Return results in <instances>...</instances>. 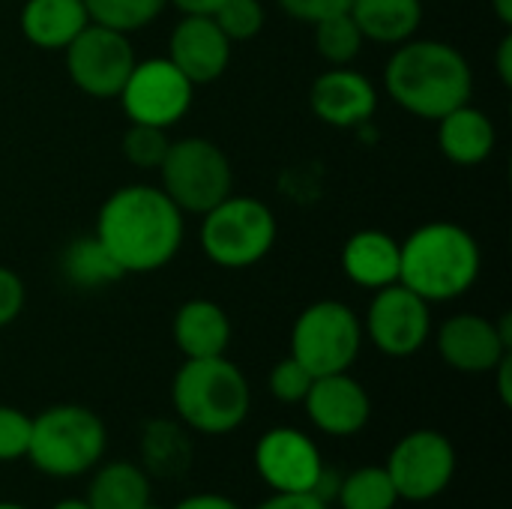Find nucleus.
Segmentation results:
<instances>
[{"label":"nucleus","instance_id":"7","mask_svg":"<svg viewBox=\"0 0 512 509\" xmlns=\"http://www.w3.org/2000/svg\"><path fill=\"white\" fill-rule=\"evenodd\" d=\"M162 192L183 210L204 216L234 189V171L225 150L201 135H186L171 141L162 165Z\"/></svg>","mask_w":512,"mask_h":509},{"label":"nucleus","instance_id":"36","mask_svg":"<svg viewBox=\"0 0 512 509\" xmlns=\"http://www.w3.org/2000/svg\"><path fill=\"white\" fill-rule=\"evenodd\" d=\"M174 509H240L231 498L225 495H216V492H204V495H192V498H183Z\"/></svg>","mask_w":512,"mask_h":509},{"label":"nucleus","instance_id":"5","mask_svg":"<svg viewBox=\"0 0 512 509\" xmlns=\"http://www.w3.org/2000/svg\"><path fill=\"white\" fill-rule=\"evenodd\" d=\"M108 432L96 411L84 405H54L33 417L27 459L54 480H72L93 471L105 456Z\"/></svg>","mask_w":512,"mask_h":509},{"label":"nucleus","instance_id":"12","mask_svg":"<svg viewBox=\"0 0 512 509\" xmlns=\"http://www.w3.org/2000/svg\"><path fill=\"white\" fill-rule=\"evenodd\" d=\"M432 303L417 297L411 288L402 282H393L387 288H378L369 312L363 333H369L372 345L384 357H414L432 336Z\"/></svg>","mask_w":512,"mask_h":509},{"label":"nucleus","instance_id":"28","mask_svg":"<svg viewBox=\"0 0 512 509\" xmlns=\"http://www.w3.org/2000/svg\"><path fill=\"white\" fill-rule=\"evenodd\" d=\"M90 24H102L120 33H138L153 24L168 0H84Z\"/></svg>","mask_w":512,"mask_h":509},{"label":"nucleus","instance_id":"16","mask_svg":"<svg viewBox=\"0 0 512 509\" xmlns=\"http://www.w3.org/2000/svg\"><path fill=\"white\" fill-rule=\"evenodd\" d=\"M303 408L312 426L330 438H351L363 432L372 417V399L366 387L348 372L315 378L303 399Z\"/></svg>","mask_w":512,"mask_h":509},{"label":"nucleus","instance_id":"26","mask_svg":"<svg viewBox=\"0 0 512 509\" xmlns=\"http://www.w3.org/2000/svg\"><path fill=\"white\" fill-rule=\"evenodd\" d=\"M336 501L342 509H393L399 504V495L387 468L363 465L339 480Z\"/></svg>","mask_w":512,"mask_h":509},{"label":"nucleus","instance_id":"34","mask_svg":"<svg viewBox=\"0 0 512 509\" xmlns=\"http://www.w3.org/2000/svg\"><path fill=\"white\" fill-rule=\"evenodd\" d=\"M24 282L15 270L0 264V327H9L24 309Z\"/></svg>","mask_w":512,"mask_h":509},{"label":"nucleus","instance_id":"15","mask_svg":"<svg viewBox=\"0 0 512 509\" xmlns=\"http://www.w3.org/2000/svg\"><path fill=\"white\" fill-rule=\"evenodd\" d=\"M231 39L219 30L213 15H183L168 36V60L195 84L219 81L231 66Z\"/></svg>","mask_w":512,"mask_h":509},{"label":"nucleus","instance_id":"8","mask_svg":"<svg viewBox=\"0 0 512 509\" xmlns=\"http://www.w3.org/2000/svg\"><path fill=\"white\" fill-rule=\"evenodd\" d=\"M363 348V321L342 300L306 306L291 327V357L315 378L348 372Z\"/></svg>","mask_w":512,"mask_h":509},{"label":"nucleus","instance_id":"41","mask_svg":"<svg viewBox=\"0 0 512 509\" xmlns=\"http://www.w3.org/2000/svg\"><path fill=\"white\" fill-rule=\"evenodd\" d=\"M51 509H90V504L81 498H66V501H57Z\"/></svg>","mask_w":512,"mask_h":509},{"label":"nucleus","instance_id":"4","mask_svg":"<svg viewBox=\"0 0 512 509\" xmlns=\"http://www.w3.org/2000/svg\"><path fill=\"white\" fill-rule=\"evenodd\" d=\"M171 402L183 426L201 435H228L246 423L252 393L240 366L222 354L186 360L171 381Z\"/></svg>","mask_w":512,"mask_h":509},{"label":"nucleus","instance_id":"18","mask_svg":"<svg viewBox=\"0 0 512 509\" xmlns=\"http://www.w3.org/2000/svg\"><path fill=\"white\" fill-rule=\"evenodd\" d=\"M171 333H174V345L186 360L222 357L231 345V318L219 303L207 297H195L177 309Z\"/></svg>","mask_w":512,"mask_h":509},{"label":"nucleus","instance_id":"30","mask_svg":"<svg viewBox=\"0 0 512 509\" xmlns=\"http://www.w3.org/2000/svg\"><path fill=\"white\" fill-rule=\"evenodd\" d=\"M213 21L231 42H249L264 30L267 9L261 0H225L213 12Z\"/></svg>","mask_w":512,"mask_h":509},{"label":"nucleus","instance_id":"40","mask_svg":"<svg viewBox=\"0 0 512 509\" xmlns=\"http://www.w3.org/2000/svg\"><path fill=\"white\" fill-rule=\"evenodd\" d=\"M492 9H495V18L510 27L512 24V0H492Z\"/></svg>","mask_w":512,"mask_h":509},{"label":"nucleus","instance_id":"1","mask_svg":"<svg viewBox=\"0 0 512 509\" xmlns=\"http://www.w3.org/2000/svg\"><path fill=\"white\" fill-rule=\"evenodd\" d=\"M93 234L126 276H144L177 258L186 219L162 186L129 183L102 201Z\"/></svg>","mask_w":512,"mask_h":509},{"label":"nucleus","instance_id":"37","mask_svg":"<svg viewBox=\"0 0 512 509\" xmlns=\"http://www.w3.org/2000/svg\"><path fill=\"white\" fill-rule=\"evenodd\" d=\"M495 69L504 87H512V33H504V39L495 48Z\"/></svg>","mask_w":512,"mask_h":509},{"label":"nucleus","instance_id":"17","mask_svg":"<svg viewBox=\"0 0 512 509\" xmlns=\"http://www.w3.org/2000/svg\"><path fill=\"white\" fill-rule=\"evenodd\" d=\"M309 108L333 129H357L375 117L378 90L363 72L351 66H330L312 81Z\"/></svg>","mask_w":512,"mask_h":509},{"label":"nucleus","instance_id":"21","mask_svg":"<svg viewBox=\"0 0 512 509\" xmlns=\"http://www.w3.org/2000/svg\"><path fill=\"white\" fill-rule=\"evenodd\" d=\"M87 24L84 0H24L18 12L21 36L42 51H63Z\"/></svg>","mask_w":512,"mask_h":509},{"label":"nucleus","instance_id":"2","mask_svg":"<svg viewBox=\"0 0 512 509\" xmlns=\"http://www.w3.org/2000/svg\"><path fill=\"white\" fill-rule=\"evenodd\" d=\"M384 87L408 114L441 120L447 111L471 102L474 69L456 45L414 36L390 54L384 66Z\"/></svg>","mask_w":512,"mask_h":509},{"label":"nucleus","instance_id":"25","mask_svg":"<svg viewBox=\"0 0 512 509\" xmlns=\"http://www.w3.org/2000/svg\"><path fill=\"white\" fill-rule=\"evenodd\" d=\"M144 471L153 477H180L192 465V444L174 420H150L141 432Z\"/></svg>","mask_w":512,"mask_h":509},{"label":"nucleus","instance_id":"35","mask_svg":"<svg viewBox=\"0 0 512 509\" xmlns=\"http://www.w3.org/2000/svg\"><path fill=\"white\" fill-rule=\"evenodd\" d=\"M255 509H330V504L321 501V498L312 495V492H303V495H282V492H273V498H267L261 507Z\"/></svg>","mask_w":512,"mask_h":509},{"label":"nucleus","instance_id":"9","mask_svg":"<svg viewBox=\"0 0 512 509\" xmlns=\"http://www.w3.org/2000/svg\"><path fill=\"white\" fill-rule=\"evenodd\" d=\"M63 54L69 81L90 99H117L138 63L129 33L102 24H87Z\"/></svg>","mask_w":512,"mask_h":509},{"label":"nucleus","instance_id":"33","mask_svg":"<svg viewBox=\"0 0 512 509\" xmlns=\"http://www.w3.org/2000/svg\"><path fill=\"white\" fill-rule=\"evenodd\" d=\"M279 9L303 24H318L321 18L339 15L351 9V0H276Z\"/></svg>","mask_w":512,"mask_h":509},{"label":"nucleus","instance_id":"24","mask_svg":"<svg viewBox=\"0 0 512 509\" xmlns=\"http://www.w3.org/2000/svg\"><path fill=\"white\" fill-rule=\"evenodd\" d=\"M60 270H63L66 282L78 291H99V288H108L126 276L120 270V264L111 258V252L99 243L96 234L75 237L63 249Z\"/></svg>","mask_w":512,"mask_h":509},{"label":"nucleus","instance_id":"39","mask_svg":"<svg viewBox=\"0 0 512 509\" xmlns=\"http://www.w3.org/2000/svg\"><path fill=\"white\" fill-rule=\"evenodd\" d=\"M171 6H177L183 15H213L225 0H168Z\"/></svg>","mask_w":512,"mask_h":509},{"label":"nucleus","instance_id":"3","mask_svg":"<svg viewBox=\"0 0 512 509\" xmlns=\"http://www.w3.org/2000/svg\"><path fill=\"white\" fill-rule=\"evenodd\" d=\"M480 267V243L459 222H426L399 243V282L426 303L465 297L477 285Z\"/></svg>","mask_w":512,"mask_h":509},{"label":"nucleus","instance_id":"10","mask_svg":"<svg viewBox=\"0 0 512 509\" xmlns=\"http://www.w3.org/2000/svg\"><path fill=\"white\" fill-rule=\"evenodd\" d=\"M387 474L399 501L429 504L447 492L456 477V447L435 429L408 432L387 459Z\"/></svg>","mask_w":512,"mask_h":509},{"label":"nucleus","instance_id":"19","mask_svg":"<svg viewBox=\"0 0 512 509\" xmlns=\"http://www.w3.org/2000/svg\"><path fill=\"white\" fill-rule=\"evenodd\" d=\"M435 123H438V147L453 165H462V168L483 165L495 153L498 132H495L492 117L483 108L465 102L447 111Z\"/></svg>","mask_w":512,"mask_h":509},{"label":"nucleus","instance_id":"13","mask_svg":"<svg viewBox=\"0 0 512 509\" xmlns=\"http://www.w3.org/2000/svg\"><path fill=\"white\" fill-rule=\"evenodd\" d=\"M258 477L282 495H303L318 489L324 474V459L315 441L291 426L270 429L255 444Z\"/></svg>","mask_w":512,"mask_h":509},{"label":"nucleus","instance_id":"20","mask_svg":"<svg viewBox=\"0 0 512 509\" xmlns=\"http://www.w3.org/2000/svg\"><path fill=\"white\" fill-rule=\"evenodd\" d=\"M342 273L366 291L399 282V240L378 228L351 234L342 246Z\"/></svg>","mask_w":512,"mask_h":509},{"label":"nucleus","instance_id":"14","mask_svg":"<svg viewBox=\"0 0 512 509\" xmlns=\"http://www.w3.org/2000/svg\"><path fill=\"white\" fill-rule=\"evenodd\" d=\"M510 351L512 345L501 336L498 321L477 312H459L447 318L438 330L441 360L462 375H486Z\"/></svg>","mask_w":512,"mask_h":509},{"label":"nucleus","instance_id":"11","mask_svg":"<svg viewBox=\"0 0 512 509\" xmlns=\"http://www.w3.org/2000/svg\"><path fill=\"white\" fill-rule=\"evenodd\" d=\"M192 96L195 84L168 57H153L135 63L117 99L129 123L171 129L192 108Z\"/></svg>","mask_w":512,"mask_h":509},{"label":"nucleus","instance_id":"43","mask_svg":"<svg viewBox=\"0 0 512 509\" xmlns=\"http://www.w3.org/2000/svg\"><path fill=\"white\" fill-rule=\"evenodd\" d=\"M138 509H162V507H153V504H144V507H138Z\"/></svg>","mask_w":512,"mask_h":509},{"label":"nucleus","instance_id":"31","mask_svg":"<svg viewBox=\"0 0 512 509\" xmlns=\"http://www.w3.org/2000/svg\"><path fill=\"white\" fill-rule=\"evenodd\" d=\"M315 375L300 363L294 360L291 354L285 360H279L273 369H270V378H267V387L270 393L282 402V405H303L309 387H312Z\"/></svg>","mask_w":512,"mask_h":509},{"label":"nucleus","instance_id":"6","mask_svg":"<svg viewBox=\"0 0 512 509\" xmlns=\"http://www.w3.org/2000/svg\"><path fill=\"white\" fill-rule=\"evenodd\" d=\"M276 216L261 198L228 195L201 216V249L222 270H249L276 246Z\"/></svg>","mask_w":512,"mask_h":509},{"label":"nucleus","instance_id":"32","mask_svg":"<svg viewBox=\"0 0 512 509\" xmlns=\"http://www.w3.org/2000/svg\"><path fill=\"white\" fill-rule=\"evenodd\" d=\"M30 426H33V417H27L18 408L0 405V462L27 459Z\"/></svg>","mask_w":512,"mask_h":509},{"label":"nucleus","instance_id":"38","mask_svg":"<svg viewBox=\"0 0 512 509\" xmlns=\"http://www.w3.org/2000/svg\"><path fill=\"white\" fill-rule=\"evenodd\" d=\"M495 372V378H498V396H501V402L510 408L512 405V351L492 369Z\"/></svg>","mask_w":512,"mask_h":509},{"label":"nucleus","instance_id":"42","mask_svg":"<svg viewBox=\"0 0 512 509\" xmlns=\"http://www.w3.org/2000/svg\"><path fill=\"white\" fill-rule=\"evenodd\" d=\"M0 509H27V507H21V504H12V501H0Z\"/></svg>","mask_w":512,"mask_h":509},{"label":"nucleus","instance_id":"29","mask_svg":"<svg viewBox=\"0 0 512 509\" xmlns=\"http://www.w3.org/2000/svg\"><path fill=\"white\" fill-rule=\"evenodd\" d=\"M168 147H171L168 129L147 126V123H129V129L123 132V156L129 165H135L141 171H159Z\"/></svg>","mask_w":512,"mask_h":509},{"label":"nucleus","instance_id":"23","mask_svg":"<svg viewBox=\"0 0 512 509\" xmlns=\"http://www.w3.org/2000/svg\"><path fill=\"white\" fill-rule=\"evenodd\" d=\"M90 509H138L150 504V474L132 462L96 465L87 498Z\"/></svg>","mask_w":512,"mask_h":509},{"label":"nucleus","instance_id":"27","mask_svg":"<svg viewBox=\"0 0 512 509\" xmlns=\"http://www.w3.org/2000/svg\"><path fill=\"white\" fill-rule=\"evenodd\" d=\"M312 39H315L318 57L327 60L330 66H351L366 45L351 12H339V15H330V18H321L318 24H312Z\"/></svg>","mask_w":512,"mask_h":509},{"label":"nucleus","instance_id":"22","mask_svg":"<svg viewBox=\"0 0 512 509\" xmlns=\"http://www.w3.org/2000/svg\"><path fill=\"white\" fill-rule=\"evenodd\" d=\"M348 12L363 39L378 45H402L423 24V0H351Z\"/></svg>","mask_w":512,"mask_h":509}]
</instances>
